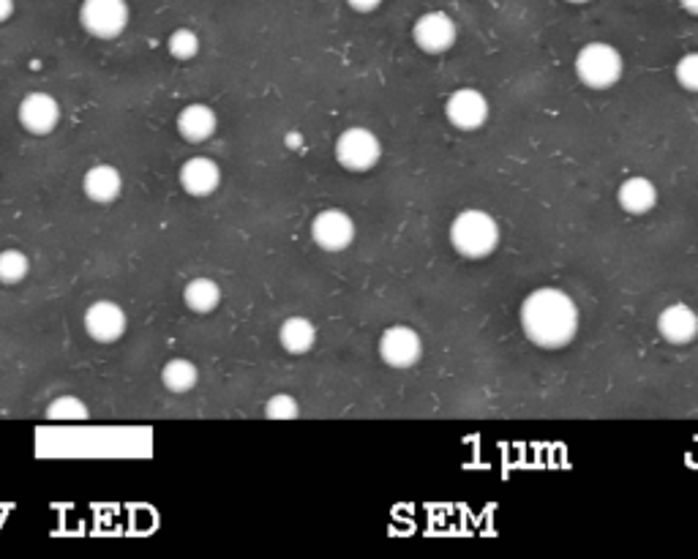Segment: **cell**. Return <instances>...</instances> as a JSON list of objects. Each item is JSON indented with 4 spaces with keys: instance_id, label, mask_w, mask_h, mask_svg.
<instances>
[{
    "instance_id": "1",
    "label": "cell",
    "mask_w": 698,
    "mask_h": 559,
    "mask_svg": "<svg viewBox=\"0 0 698 559\" xmlns=\"http://www.w3.org/2000/svg\"><path fill=\"white\" fill-rule=\"evenodd\" d=\"M521 328L540 350H562L579 333V306L562 290L540 287L521 303Z\"/></svg>"
},
{
    "instance_id": "2",
    "label": "cell",
    "mask_w": 698,
    "mask_h": 559,
    "mask_svg": "<svg viewBox=\"0 0 698 559\" xmlns=\"http://www.w3.org/2000/svg\"><path fill=\"white\" fill-rule=\"evenodd\" d=\"M450 246L464 260H486L499 246V224L486 210H461L450 224Z\"/></svg>"
},
{
    "instance_id": "3",
    "label": "cell",
    "mask_w": 698,
    "mask_h": 559,
    "mask_svg": "<svg viewBox=\"0 0 698 559\" xmlns=\"http://www.w3.org/2000/svg\"><path fill=\"white\" fill-rule=\"evenodd\" d=\"M622 55L606 41H589L576 55V77L592 90H609L622 80Z\"/></svg>"
},
{
    "instance_id": "4",
    "label": "cell",
    "mask_w": 698,
    "mask_h": 559,
    "mask_svg": "<svg viewBox=\"0 0 698 559\" xmlns=\"http://www.w3.org/2000/svg\"><path fill=\"white\" fill-rule=\"evenodd\" d=\"M131 6L129 0H82L80 25L93 39L112 41L129 28Z\"/></svg>"
},
{
    "instance_id": "5",
    "label": "cell",
    "mask_w": 698,
    "mask_h": 559,
    "mask_svg": "<svg viewBox=\"0 0 698 559\" xmlns=\"http://www.w3.org/2000/svg\"><path fill=\"white\" fill-rule=\"evenodd\" d=\"M382 159V142L371 129L352 126L336 140V161L347 172H369Z\"/></svg>"
},
{
    "instance_id": "6",
    "label": "cell",
    "mask_w": 698,
    "mask_h": 559,
    "mask_svg": "<svg viewBox=\"0 0 698 559\" xmlns=\"http://www.w3.org/2000/svg\"><path fill=\"white\" fill-rule=\"evenodd\" d=\"M412 39L418 44V50H423L426 55H442L448 52L456 39H459V28L450 14L445 11H426L415 20V28H412Z\"/></svg>"
},
{
    "instance_id": "7",
    "label": "cell",
    "mask_w": 698,
    "mask_h": 559,
    "mask_svg": "<svg viewBox=\"0 0 698 559\" xmlns=\"http://www.w3.org/2000/svg\"><path fill=\"white\" fill-rule=\"evenodd\" d=\"M379 358L390 369H412L423 358V339L409 325H390L379 339Z\"/></svg>"
},
{
    "instance_id": "8",
    "label": "cell",
    "mask_w": 698,
    "mask_h": 559,
    "mask_svg": "<svg viewBox=\"0 0 698 559\" xmlns=\"http://www.w3.org/2000/svg\"><path fill=\"white\" fill-rule=\"evenodd\" d=\"M85 333L88 339H93L96 344H115V341L123 339V333L129 328V320H126V311L115 300H96L85 309Z\"/></svg>"
},
{
    "instance_id": "9",
    "label": "cell",
    "mask_w": 698,
    "mask_h": 559,
    "mask_svg": "<svg viewBox=\"0 0 698 559\" xmlns=\"http://www.w3.org/2000/svg\"><path fill=\"white\" fill-rule=\"evenodd\" d=\"M17 118H20L22 129L33 134V137H47L58 129L60 123V104L55 96L44 93V90H30L25 93L17 107Z\"/></svg>"
},
{
    "instance_id": "10",
    "label": "cell",
    "mask_w": 698,
    "mask_h": 559,
    "mask_svg": "<svg viewBox=\"0 0 698 559\" xmlns=\"http://www.w3.org/2000/svg\"><path fill=\"white\" fill-rule=\"evenodd\" d=\"M311 238L322 251H330V254L344 251L355 240V221L349 219V213L339 208L320 210L311 221Z\"/></svg>"
},
{
    "instance_id": "11",
    "label": "cell",
    "mask_w": 698,
    "mask_h": 559,
    "mask_svg": "<svg viewBox=\"0 0 698 559\" xmlns=\"http://www.w3.org/2000/svg\"><path fill=\"white\" fill-rule=\"evenodd\" d=\"M445 118L459 131H478L489 120V99L475 88L453 90L445 101Z\"/></svg>"
},
{
    "instance_id": "12",
    "label": "cell",
    "mask_w": 698,
    "mask_h": 559,
    "mask_svg": "<svg viewBox=\"0 0 698 559\" xmlns=\"http://www.w3.org/2000/svg\"><path fill=\"white\" fill-rule=\"evenodd\" d=\"M178 180L189 197L202 200V197H210V194L219 191L221 167L213 159H208V156H191V159L183 161Z\"/></svg>"
},
{
    "instance_id": "13",
    "label": "cell",
    "mask_w": 698,
    "mask_h": 559,
    "mask_svg": "<svg viewBox=\"0 0 698 559\" xmlns=\"http://www.w3.org/2000/svg\"><path fill=\"white\" fill-rule=\"evenodd\" d=\"M175 129L186 142H205L210 140L216 129H219V115L210 104H202V101H194V104H186L183 110L178 112L175 118Z\"/></svg>"
},
{
    "instance_id": "14",
    "label": "cell",
    "mask_w": 698,
    "mask_h": 559,
    "mask_svg": "<svg viewBox=\"0 0 698 559\" xmlns=\"http://www.w3.org/2000/svg\"><path fill=\"white\" fill-rule=\"evenodd\" d=\"M658 333L669 344H690L698 336V314L688 303H674L660 311Z\"/></svg>"
},
{
    "instance_id": "15",
    "label": "cell",
    "mask_w": 698,
    "mask_h": 559,
    "mask_svg": "<svg viewBox=\"0 0 698 559\" xmlns=\"http://www.w3.org/2000/svg\"><path fill=\"white\" fill-rule=\"evenodd\" d=\"M82 191L96 205H112L120 197V191H123V178H120L118 167H112V164L90 167L85 172V178H82Z\"/></svg>"
},
{
    "instance_id": "16",
    "label": "cell",
    "mask_w": 698,
    "mask_h": 559,
    "mask_svg": "<svg viewBox=\"0 0 698 559\" xmlns=\"http://www.w3.org/2000/svg\"><path fill=\"white\" fill-rule=\"evenodd\" d=\"M617 202L619 208L625 210V213H630V216H644V213H649V210L655 208L658 189H655V183L649 178H639V175H636V178H628L619 186Z\"/></svg>"
},
{
    "instance_id": "17",
    "label": "cell",
    "mask_w": 698,
    "mask_h": 559,
    "mask_svg": "<svg viewBox=\"0 0 698 559\" xmlns=\"http://www.w3.org/2000/svg\"><path fill=\"white\" fill-rule=\"evenodd\" d=\"M183 303L194 314H210V311L219 309L221 287L208 276H197L183 287Z\"/></svg>"
},
{
    "instance_id": "18",
    "label": "cell",
    "mask_w": 698,
    "mask_h": 559,
    "mask_svg": "<svg viewBox=\"0 0 698 559\" xmlns=\"http://www.w3.org/2000/svg\"><path fill=\"white\" fill-rule=\"evenodd\" d=\"M279 341L290 355H306L317 341V328L306 317H290V320L281 322Z\"/></svg>"
},
{
    "instance_id": "19",
    "label": "cell",
    "mask_w": 698,
    "mask_h": 559,
    "mask_svg": "<svg viewBox=\"0 0 698 559\" xmlns=\"http://www.w3.org/2000/svg\"><path fill=\"white\" fill-rule=\"evenodd\" d=\"M197 382H200V369L189 358H172L161 369V385L175 396L191 393L197 388Z\"/></svg>"
},
{
    "instance_id": "20",
    "label": "cell",
    "mask_w": 698,
    "mask_h": 559,
    "mask_svg": "<svg viewBox=\"0 0 698 559\" xmlns=\"http://www.w3.org/2000/svg\"><path fill=\"white\" fill-rule=\"evenodd\" d=\"M44 415H47V420H55V423H80V420L90 418V410L80 396H71V393H66V396L52 399Z\"/></svg>"
},
{
    "instance_id": "21",
    "label": "cell",
    "mask_w": 698,
    "mask_h": 559,
    "mask_svg": "<svg viewBox=\"0 0 698 559\" xmlns=\"http://www.w3.org/2000/svg\"><path fill=\"white\" fill-rule=\"evenodd\" d=\"M28 273H30V260L25 251L20 249L0 251V284L14 287V284H20V281L28 279Z\"/></svg>"
},
{
    "instance_id": "22",
    "label": "cell",
    "mask_w": 698,
    "mask_h": 559,
    "mask_svg": "<svg viewBox=\"0 0 698 559\" xmlns=\"http://www.w3.org/2000/svg\"><path fill=\"white\" fill-rule=\"evenodd\" d=\"M200 36L191 28H178L172 30L170 39H167V50L175 60H191L200 55Z\"/></svg>"
},
{
    "instance_id": "23",
    "label": "cell",
    "mask_w": 698,
    "mask_h": 559,
    "mask_svg": "<svg viewBox=\"0 0 698 559\" xmlns=\"http://www.w3.org/2000/svg\"><path fill=\"white\" fill-rule=\"evenodd\" d=\"M300 415L298 399L290 393H273L265 404V418L270 420H295Z\"/></svg>"
},
{
    "instance_id": "24",
    "label": "cell",
    "mask_w": 698,
    "mask_h": 559,
    "mask_svg": "<svg viewBox=\"0 0 698 559\" xmlns=\"http://www.w3.org/2000/svg\"><path fill=\"white\" fill-rule=\"evenodd\" d=\"M674 77H677L682 88L690 90V93H698V52H688V55L679 58Z\"/></svg>"
},
{
    "instance_id": "25",
    "label": "cell",
    "mask_w": 698,
    "mask_h": 559,
    "mask_svg": "<svg viewBox=\"0 0 698 559\" xmlns=\"http://www.w3.org/2000/svg\"><path fill=\"white\" fill-rule=\"evenodd\" d=\"M347 6L358 14H371L382 6V0H347Z\"/></svg>"
},
{
    "instance_id": "26",
    "label": "cell",
    "mask_w": 698,
    "mask_h": 559,
    "mask_svg": "<svg viewBox=\"0 0 698 559\" xmlns=\"http://www.w3.org/2000/svg\"><path fill=\"white\" fill-rule=\"evenodd\" d=\"M14 9H17V0H0V25L14 17Z\"/></svg>"
},
{
    "instance_id": "27",
    "label": "cell",
    "mask_w": 698,
    "mask_h": 559,
    "mask_svg": "<svg viewBox=\"0 0 698 559\" xmlns=\"http://www.w3.org/2000/svg\"><path fill=\"white\" fill-rule=\"evenodd\" d=\"M679 6L688 11V14H693V17H698V0H679Z\"/></svg>"
},
{
    "instance_id": "28",
    "label": "cell",
    "mask_w": 698,
    "mask_h": 559,
    "mask_svg": "<svg viewBox=\"0 0 698 559\" xmlns=\"http://www.w3.org/2000/svg\"><path fill=\"white\" fill-rule=\"evenodd\" d=\"M287 145H290V148H298V145H300V134H290V137H287Z\"/></svg>"
},
{
    "instance_id": "29",
    "label": "cell",
    "mask_w": 698,
    "mask_h": 559,
    "mask_svg": "<svg viewBox=\"0 0 698 559\" xmlns=\"http://www.w3.org/2000/svg\"><path fill=\"white\" fill-rule=\"evenodd\" d=\"M568 3H576V6H581V3H589V0H568Z\"/></svg>"
}]
</instances>
